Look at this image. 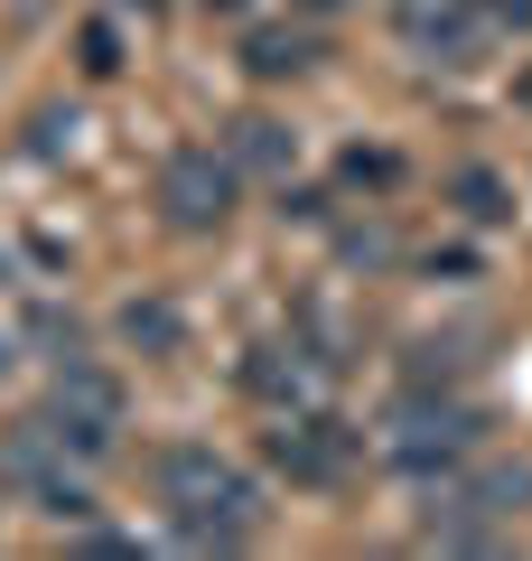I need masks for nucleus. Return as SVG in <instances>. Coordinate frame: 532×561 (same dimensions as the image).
Instances as JSON below:
<instances>
[{"mask_svg":"<svg viewBox=\"0 0 532 561\" xmlns=\"http://www.w3.org/2000/svg\"><path fill=\"white\" fill-rule=\"evenodd\" d=\"M262 449H271V468L290 486H346L355 468H365V431H346L336 412H280L271 431H262Z\"/></svg>","mask_w":532,"mask_h":561,"instance_id":"nucleus-4","label":"nucleus"},{"mask_svg":"<svg viewBox=\"0 0 532 561\" xmlns=\"http://www.w3.org/2000/svg\"><path fill=\"white\" fill-rule=\"evenodd\" d=\"M449 197L467 206L476 225H505V216H513V197H505V179H495V169H458V179H449Z\"/></svg>","mask_w":532,"mask_h":561,"instance_id":"nucleus-9","label":"nucleus"},{"mask_svg":"<svg viewBox=\"0 0 532 561\" xmlns=\"http://www.w3.org/2000/svg\"><path fill=\"white\" fill-rule=\"evenodd\" d=\"M523 515H532V468H523V459H486V468L439 478L430 542H505Z\"/></svg>","mask_w":532,"mask_h":561,"instance_id":"nucleus-3","label":"nucleus"},{"mask_svg":"<svg viewBox=\"0 0 532 561\" xmlns=\"http://www.w3.org/2000/svg\"><path fill=\"white\" fill-rule=\"evenodd\" d=\"M299 20H336V10H365V0H290Z\"/></svg>","mask_w":532,"mask_h":561,"instance_id":"nucleus-14","label":"nucleus"},{"mask_svg":"<svg viewBox=\"0 0 532 561\" xmlns=\"http://www.w3.org/2000/svg\"><path fill=\"white\" fill-rule=\"evenodd\" d=\"M150 496H159V515H169V534L187 542V552H243V542H262V524H271L262 478L234 468L224 449H206V440H169L159 449L150 459Z\"/></svg>","mask_w":532,"mask_h":561,"instance_id":"nucleus-1","label":"nucleus"},{"mask_svg":"<svg viewBox=\"0 0 532 561\" xmlns=\"http://www.w3.org/2000/svg\"><path fill=\"white\" fill-rule=\"evenodd\" d=\"M234 160H224L216 140H187V150H169L159 160V216L177 225V234H216L224 216H234Z\"/></svg>","mask_w":532,"mask_h":561,"instance_id":"nucleus-5","label":"nucleus"},{"mask_svg":"<svg viewBox=\"0 0 532 561\" xmlns=\"http://www.w3.org/2000/svg\"><path fill=\"white\" fill-rule=\"evenodd\" d=\"M113 66H122V47H113V28H84V76H113Z\"/></svg>","mask_w":532,"mask_h":561,"instance_id":"nucleus-13","label":"nucleus"},{"mask_svg":"<svg viewBox=\"0 0 532 561\" xmlns=\"http://www.w3.org/2000/svg\"><path fill=\"white\" fill-rule=\"evenodd\" d=\"M47 431H57L76 459H113V431H122V383L94 375V365H66L57 393H47Z\"/></svg>","mask_w":532,"mask_h":561,"instance_id":"nucleus-6","label":"nucleus"},{"mask_svg":"<svg viewBox=\"0 0 532 561\" xmlns=\"http://www.w3.org/2000/svg\"><path fill=\"white\" fill-rule=\"evenodd\" d=\"M523 103H532V76H523Z\"/></svg>","mask_w":532,"mask_h":561,"instance_id":"nucleus-16","label":"nucleus"},{"mask_svg":"<svg viewBox=\"0 0 532 561\" xmlns=\"http://www.w3.org/2000/svg\"><path fill=\"white\" fill-rule=\"evenodd\" d=\"M486 449V412L458 393H402L393 421H383V459L402 468V478H458V468Z\"/></svg>","mask_w":532,"mask_h":561,"instance_id":"nucleus-2","label":"nucleus"},{"mask_svg":"<svg viewBox=\"0 0 532 561\" xmlns=\"http://www.w3.org/2000/svg\"><path fill=\"white\" fill-rule=\"evenodd\" d=\"M346 179H355V187H393L402 160H393V150H346Z\"/></svg>","mask_w":532,"mask_h":561,"instance_id":"nucleus-10","label":"nucleus"},{"mask_svg":"<svg viewBox=\"0 0 532 561\" xmlns=\"http://www.w3.org/2000/svg\"><path fill=\"white\" fill-rule=\"evenodd\" d=\"M0 375H10V337H0Z\"/></svg>","mask_w":532,"mask_h":561,"instance_id":"nucleus-15","label":"nucleus"},{"mask_svg":"<svg viewBox=\"0 0 532 561\" xmlns=\"http://www.w3.org/2000/svg\"><path fill=\"white\" fill-rule=\"evenodd\" d=\"M122 337H150V346H177V319H169V309H122Z\"/></svg>","mask_w":532,"mask_h":561,"instance_id":"nucleus-11","label":"nucleus"},{"mask_svg":"<svg viewBox=\"0 0 532 561\" xmlns=\"http://www.w3.org/2000/svg\"><path fill=\"white\" fill-rule=\"evenodd\" d=\"M402 38H412V57L467 66L476 38H486V10L476 0H402Z\"/></svg>","mask_w":532,"mask_h":561,"instance_id":"nucleus-7","label":"nucleus"},{"mask_svg":"<svg viewBox=\"0 0 532 561\" xmlns=\"http://www.w3.org/2000/svg\"><path fill=\"white\" fill-rule=\"evenodd\" d=\"M234 150H243V160H280V131H271V122H234Z\"/></svg>","mask_w":532,"mask_h":561,"instance_id":"nucleus-12","label":"nucleus"},{"mask_svg":"<svg viewBox=\"0 0 532 561\" xmlns=\"http://www.w3.org/2000/svg\"><path fill=\"white\" fill-rule=\"evenodd\" d=\"M317 57H327V47H317L309 28H243V66H253L262 84H290V76H309Z\"/></svg>","mask_w":532,"mask_h":561,"instance_id":"nucleus-8","label":"nucleus"}]
</instances>
